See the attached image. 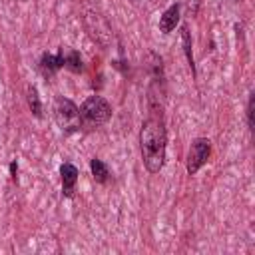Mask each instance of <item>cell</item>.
<instances>
[{
  "label": "cell",
  "mask_w": 255,
  "mask_h": 255,
  "mask_svg": "<svg viewBox=\"0 0 255 255\" xmlns=\"http://www.w3.org/2000/svg\"><path fill=\"white\" fill-rule=\"evenodd\" d=\"M165 145L167 131L161 118H149L141 124L139 129V149L143 165L149 173H157L165 163Z\"/></svg>",
  "instance_id": "obj_1"
},
{
  "label": "cell",
  "mask_w": 255,
  "mask_h": 255,
  "mask_svg": "<svg viewBox=\"0 0 255 255\" xmlns=\"http://www.w3.org/2000/svg\"><path fill=\"white\" fill-rule=\"evenodd\" d=\"M80 116H82V124H86L90 128H100L110 122L112 106L102 96H90L84 100V104L80 108Z\"/></svg>",
  "instance_id": "obj_2"
},
{
  "label": "cell",
  "mask_w": 255,
  "mask_h": 255,
  "mask_svg": "<svg viewBox=\"0 0 255 255\" xmlns=\"http://www.w3.org/2000/svg\"><path fill=\"white\" fill-rule=\"evenodd\" d=\"M82 20H84V26H86L90 38H92L94 42H98L102 48H108V46L114 42L112 26H110V22L106 20V16H102L98 10H94V8L84 10Z\"/></svg>",
  "instance_id": "obj_3"
},
{
  "label": "cell",
  "mask_w": 255,
  "mask_h": 255,
  "mask_svg": "<svg viewBox=\"0 0 255 255\" xmlns=\"http://www.w3.org/2000/svg\"><path fill=\"white\" fill-rule=\"evenodd\" d=\"M54 120L58 124V128L66 133L70 131H78L82 128V116H80V108L68 100V98H58L54 102Z\"/></svg>",
  "instance_id": "obj_4"
},
{
  "label": "cell",
  "mask_w": 255,
  "mask_h": 255,
  "mask_svg": "<svg viewBox=\"0 0 255 255\" xmlns=\"http://www.w3.org/2000/svg\"><path fill=\"white\" fill-rule=\"evenodd\" d=\"M209 153H211V141L207 137H195L187 151V173L195 175L201 169V165L209 159Z\"/></svg>",
  "instance_id": "obj_5"
},
{
  "label": "cell",
  "mask_w": 255,
  "mask_h": 255,
  "mask_svg": "<svg viewBox=\"0 0 255 255\" xmlns=\"http://www.w3.org/2000/svg\"><path fill=\"white\" fill-rule=\"evenodd\" d=\"M60 177H62V189H64V195L66 197H72L74 195V187H76V181H78V167L74 163H62L60 167Z\"/></svg>",
  "instance_id": "obj_6"
},
{
  "label": "cell",
  "mask_w": 255,
  "mask_h": 255,
  "mask_svg": "<svg viewBox=\"0 0 255 255\" xmlns=\"http://www.w3.org/2000/svg\"><path fill=\"white\" fill-rule=\"evenodd\" d=\"M60 68H64V60H62V54L58 52V54H44L42 56V60H40V72L46 76V78H50V76H54Z\"/></svg>",
  "instance_id": "obj_7"
},
{
  "label": "cell",
  "mask_w": 255,
  "mask_h": 255,
  "mask_svg": "<svg viewBox=\"0 0 255 255\" xmlns=\"http://www.w3.org/2000/svg\"><path fill=\"white\" fill-rule=\"evenodd\" d=\"M177 20H179V4H171V6L159 16V30H161L163 34L171 32V30L175 28Z\"/></svg>",
  "instance_id": "obj_8"
},
{
  "label": "cell",
  "mask_w": 255,
  "mask_h": 255,
  "mask_svg": "<svg viewBox=\"0 0 255 255\" xmlns=\"http://www.w3.org/2000/svg\"><path fill=\"white\" fill-rule=\"evenodd\" d=\"M60 54H62V60H64V68H68L72 72H82V68H84L82 66V58H80V54L76 50L62 46L60 48Z\"/></svg>",
  "instance_id": "obj_9"
},
{
  "label": "cell",
  "mask_w": 255,
  "mask_h": 255,
  "mask_svg": "<svg viewBox=\"0 0 255 255\" xmlns=\"http://www.w3.org/2000/svg\"><path fill=\"white\" fill-rule=\"evenodd\" d=\"M90 169H92V175H94V179H96L98 183H106V181H108L110 171H108V165H106L102 159L94 157V159L90 161Z\"/></svg>",
  "instance_id": "obj_10"
},
{
  "label": "cell",
  "mask_w": 255,
  "mask_h": 255,
  "mask_svg": "<svg viewBox=\"0 0 255 255\" xmlns=\"http://www.w3.org/2000/svg\"><path fill=\"white\" fill-rule=\"evenodd\" d=\"M26 100H28L30 112H32L36 118H40V116H42V102H40V96H38L36 86H28V90H26Z\"/></svg>",
  "instance_id": "obj_11"
},
{
  "label": "cell",
  "mask_w": 255,
  "mask_h": 255,
  "mask_svg": "<svg viewBox=\"0 0 255 255\" xmlns=\"http://www.w3.org/2000/svg\"><path fill=\"white\" fill-rule=\"evenodd\" d=\"M181 42H183V52L187 56V62L191 66V72H193V54H191V40H189V32H187V26H181Z\"/></svg>",
  "instance_id": "obj_12"
},
{
  "label": "cell",
  "mask_w": 255,
  "mask_h": 255,
  "mask_svg": "<svg viewBox=\"0 0 255 255\" xmlns=\"http://www.w3.org/2000/svg\"><path fill=\"white\" fill-rule=\"evenodd\" d=\"M247 124L249 128H253V94H249V102H247Z\"/></svg>",
  "instance_id": "obj_13"
},
{
  "label": "cell",
  "mask_w": 255,
  "mask_h": 255,
  "mask_svg": "<svg viewBox=\"0 0 255 255\" xmlns=\"http://www.w3.org/2000/svg\"><path fill=\"white\" fill-rule=\"evenodd\" d=\"M10 173H12V179L16 181V173H18V165H16V161L10 163Z\"/></svg>",
  "instance_id": "obj_14"
}]
</instances>
